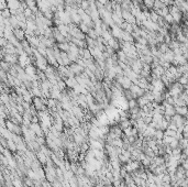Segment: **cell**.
<instances>
[{
	"label": "cell",
	"mask_w": 188,
	"mask_h": 187,
	"mask_svg": "<svg viewBox=\"0 0 188 187\" xmlns=\"http://www.w3.org/2000/svg\"><path fill=\"white\" fill-rule=\"evenodd\" d=\"M184 91V86L179 84V83H173L171 86H169V90L168 93L171 94L172 97H176V96H181Z\"/></svg>",
	"instance_id": "6da1fadb"
},
{
	"label": "cell",
	"mask_w": 188,
	"mask_h": 187,
	"mask_svg": "<svg viewBox=\"0 0 188 187\" xmlns=\"http://www.w3.org/2000/svg\"><path fill=\"white\" fill-rule=\"evenodd\" d=\"M116 80L118 81L121 86L123 87V89H124V90H126V89H130V87L133 85L132 80H131L130 78H128L125 75H118V76L116 77Z\"/></svg>",
	"instance_id": "7a4b0ae2"
},
{
	"label": "cell",
	"mask_w": 188,
	"mask_h": 187,
	"mask_svg": "<svg viewBox=\"0 0 188 187\" xmlns=\"http://www.w3.org/2000/svg\"><path fill=\"white\" fill-rule=\"evenodd\" d=\"M35 66L39 68V71H42V72H45L46 68L49 67V62H48V58L44 57V56H40L35 59Z\"/></svg>",
	"instance_id": "3957f363"
},
{
	"label": "cell",
	"mask_w": 188,
	"mask_h": 187,
	"mask_svg": "<svg viewBox=\"0 0 188 187\" xmlns=\"http://www.w3.org/2000/svg\"><path fill=\"white\" fill-rule=\"evenodd\" d=\"M6 128H7L10 132H12L13 134H18V136L22 132V129L20 128V126H19L18 123H14L13 121H11V120L6 121Z\"/></svg>",
	"instance_id": "277c9868"
},
{
	"label": "cell",
	"mask_w": 188,
	"mask_h": 187,
	"mask_svg": "<svg viewBox=\"0 0 188 187\" xmlns=\"http://www.w3.org/2000/svg\"><path fill=\"white\" fill-rule=\"evenodd\" d=\"M130 91L133 94V96H134V98L135 99H138L139 97H141V96H143L144 94H145V89H143V88H141L140 86H138V85H135V84H133L132 86L130 87Z\"/></svg>",
	"instance_id": "5b68a950"
},
{
	"label": "cell",
	"mask_w": 188,
	"mask_h": 187,
	"mask_svg": "<svg viewBox=\"0 0 188 187\" xmlns=\"http://www.w3.org/2000/svg\"><path fill=\"white\" fill-rule=\"evenodd\" d=\"M124 75L126 76V77H128V78H130L131 80H132L133 84H134V83H135V81H136V80L140 78L139 74H136V73L134 72V71H133V69L131 68V67H130V66H129L126 69H124Z\"/></svg>",
	"instance_id": "8992f818"
},
{
	"label": "cell",
	"mask_w": 188,
	"mask_h": 187,
	"mask_svg": "<svg viewBox=\"0 0 188 187\" xmlns=\"http://www.w3.org/2000/svg\"><path fill=\"white\" fill-rule=\"evenodd\" d=\"M2 61L7 62L9 64L14 65V64H18L19 62V55L18 54H6L5 57L2 58Z\"/></svg>",
	"instance_id": "52a82bcc"
},
{
	"label": "cell",
	"mask_w": 188,
	"mask_h": 187,
	"mask_svg": "<svg viewBox=\"0 0 188 187\" xmlns=\"http://www.w3.org/2000/svg\"><path fill=\"white\" fill-rule=\"evenodd\" d=\"M30 129L32 130L33 132H34L35 134H36V137H43V129H42V126L41 124H39V122H32L30 124Z\"/></svg>",
	"instance_id": "ba28073f"
},
{
	"label": "cell",
	"mask_w": 188,
	"mask_h": 187,
	"mask_svg": "<svg viewBox=\"0 0 188 187\" xmlns=\"http://www.w3.org/2000/svg\"><path fill=\"white\" fill-rule=\"evenodd\" d=\"M27 41L30 43V45H31L32 47H35V49H37V47L40 46V44H41L40 37H39V36H36V35L27 36Z\"/></svg>",
	"instance_id": "9c48e42d"
},
{
	"label": "cell",
	"mask_w": 188,
	"mask_h": 187,
	"mask_svg": "<svg viewBox=\"0 0 188 187\" xmlns=\"http://www.w3.org/2000/svg\"><path fill=\"white\" fill-rule=\"evenodd\" d=\"M111 33H112V36H113L114 39L121 41L122 35H123V30L121 29L119 25H114L113 28H111Z\"/></svg>",
	"instance_id": "30bf717a"
},
{
	"label": "cell",
	"mask_w": 188,
	"mask_h": 187,
	"mask_svg": "<svg viewBox=\"0 0 188 187\" xmlns=\"http://www.w3.org/2000/svg\"><path fill=\"white\" fill-rule=\"evenodd\" d=\"M70 67V69L72 72L75 74V76H78V75H80L82 73L85 71V68H84L83 66H80L79 64H77V63H72V64L68 66Z\"/></svg>",
	"instance_id": "8fae6325"
},
{
	"label": "cell",
	"mask_w": 188,
	"mask_h": 187,
	"mask_svg": "<svg viewBox=\"0 0 188 187\" xmlns=\"http://www.w3.org/2000/svg\"><path fill=\"white\" fill-rule=\"evenodd\" d=\"M54 39L57 43H64V42H68V40L63 35L62 33L58 31L57 28H54Z\"/></svg>",
	"instance_id": "7c38bea8"
},
{
	"label": "cell",
	"mask_w": 188,
	"mask_h": 187,
	"mask_svg": "<svg viewBox=\"0 0 188 187\" xmlns=\"http://www.w3.org/2000/svg\"><path fill=\"white\" fill-rule=\"evenodd\" d=\"M131 68H132L134 72L136 73V74H141L142 72V69H143V63L140 61L139 58L138 59H134V62H133V64L131 65Z\"/></svg>",
	"instance_id": "4fadbf2b"
},
{
	"label": "cell",
	"mask_w": 188,
	"mask_h": 187,
	"mask_svg": "<svg viewBox=\"0 0 188 187\" xmlns=\"http://www.w3.org/2000/svg\"><path fill=\"white\" fill-rule=\"evenodd\" d=\"M7 3L10 10H19L21 7V1L19 0H7Z\"/></svg>",
	"instance_id": "5bb4252c"
},
{
	"label": "cell",
	"mask_w": 188,
	"mask_h": 187,
	"mask_svg": "<svg viewBox=\"0 0 188 187\" xmlns=\"http://www.w3.org/2000/svg\"><path fill=\"white\" fill-rule=\"evenodd\" d=\"M139 167H140L139 162H138V161H134V162H129V163L126 164V166H125V170L129 173H132V172H135Z\"/></svg>",
	"instance_id": "9a60e30c"
},
{
	"label": "cell",
	"mask_w": 188,
	"mask_h": 187,
	"mask_svg": "<svg viewBox=\"0 0 188 187\" xmlns=\"http://www.w3.org/2000/svg\"><path fill=\"white\" fill-rule=\"evenodd\" d=\"M14 36L20 41V42H22V41H24V40H27V35H25V31L22 29H15L14 30Z\"/></svg>",
	"instance_id": "2e32d148"
},
{
	"label": "cell",
	"mask_w": 188,
	"mask_h": 187,
	"mask_svg": "<svg viewBox=\"0 0 188 187\" xmlns=\"http://www.w3.org/2000/svg\"><path fill=\"white\" fill-rule=\"evenodd\" d=\"M176 108V114L181 116V117H186L188 114V107L187 106H175Z\"/></svg>",
	"instance_id": "e0dca14e"
},
{
	"label": "cell",
	"mask_w": 188,
	"mask_h": 187,
	"mask_svg": "<svg viewBox=\"0 0 188 187\" xmlns=\"http://www.w3.org/2000/svg\"><path fill=\"white\" fill-rule=\"evenodd\" d=\"M108 45L109 46H111L113 50H116L117 52L119 51V49L121 47V45H120V41H118L117 39H114V37H112L110 39L109 41H108Z\"/></svg>",
	"instance_id": "ac0fdd59"
},
{
	"label": "cell",
	"mask_w": 188,
	"mask_h": 187,
	"mask_svg": "<svg viewBox=\"0 0 188 187\" xmlns=\"http://www.w3.org/2000/svg\"><path fill=\"white\" fill-rule=\"evenodd\" d=\"M136 101H138V106H139L141 109L143 108V107H145V106H147V105L150 104V100L146 98L144 95L141 96V97H139V98L136 99Z\"/></svg>",
	"instance_id": "d6986e66"
},
{
	"label": "cell",
	"mask_w": 188,
	"mask_h": 187,
	"mask_svg": "<svg viewBox=\"0 0 188 187\" xmlns=\"http://www.w3.org/2000/svg\"><path fill=\"white\" fill-rule=\"evenodd\" d=\"M139 59L143 63V64H153V56H150V55H140Z\"/></svg>",
	"instance_id": "ffe728a7"
},
{
	"label": "cell",
	"mask_w": 188,
	"mask_h": 187,
	"mask_svg": "<svg viewBox=\"0 0 188 187\" xmlns=\"http://www.w3.org/2000/svg\"><path fill=\"white\" fill-rule=\"evenodd\" d=\"M64 80H65L66 86L70 87V88H72V89L76 86L77 84H78V83H77V80H76V77H67V78H65Z\"/></svg>",
	"instance_id": "44dd1931"
},
{
	"label": "cell",
	"mask_w": 188,
	"mask_h": 187,
	"mask_svg": "<svg viewBox=\"0 0 188 187\" xmlns=\"http://www.w3.org/2000/svg\"><path fill=\"white\" fill-rule=\"evenodd\" d=\"M117 57H118V61H120V62H123V63H125V64L128 63V58L129 57L126 56V54H125L122 50H119L118 52H117Z\"/></svg>",
	"instance_id": "7402d4cb"
},
{
	"label": "cell",
	"mask_w": 188,
	"mask_h": 187,
	"mask_svg": "<svg viewBox=\"0 0 188 187\" xmlns=\"http://www.w3.org/2000/svg\"><path fill=\"white\" fill-rule=\"evenodd\" d=\"M121 41H125V42H132V43H134V37H133L132 33H129V32H126V31H123V35H122Z\"/></svg>",
	"instance_id": "603a6c76"
},
{
	"label": "cell",
	"mask_w": 188,
	"mask_h": 187,
	"mask_svg": "<svg viewBox=\"0 0 188 187\" xmlns=\"http://www.w3.org/2000/svg\"><path fill=\"white\" fill-rule=\"evenodd\" d=\"M57 47L60 49L63 52H68L70 47V42H64V43H58L57 44Z\"/></svg>",
	"instance_id": "cb8c5ba5"
},
{
	"label": "cell",
	"mask_w": 188,
	"mask_h": 187,
	"mask_svg": "<svg viewBox=\"0 0 188 187\" xmlns=\"http://www.w3.org/2000/svg\"><path fill=\"white\" fill-rule=\"evenodd\" d=\"M101 36L104 37V41H107V42H108L110 39H112V37H113L110 30H106V31H102V34H101Z\"/></svg>",
	"instance_id": "d4e9b609"
},
{
	"label": "cell",
	"mask_w": 188,
	"mask_h": 187,
	"mask_svg": "<svg viewBox=\"0 0 188 187\" xmlns=\"http://www.w3.org/2000/svg\"><path fill=\"white\" fill-rule=\"evenodd\" d=\"M166 6L160 1V0H155V2H154V7H153V10L155 11H157V10H161V9H163V8H165Z\"/></svg>",
	"instance_id": "484cf974"
},
{
	"label": "cell",
	"mask_w": 188,
	"mask_h": 187,
	"mask_svg": "<svg viewBox=\"0 0 188 187\" xmlns=\"http://www.w3.org/2000/svg\"><path fill=\"white\" fill-rule=\"evenodd\" d=\"M80 8L84 9L85 11H88L89 8H90V2L88 0H82L80 1Z\"/></svg>",
	"instance_id": "4316f807"
},
{
	"label": "cell",
	"mask_w": 188,
	"mask_h": 187,
	"mask_svg": "<svg viewBox=\"0 0 188 187\" xmlns=\"http://www.w3.org/2000/svg\"><path fill=\"white\" fill-rule=\"evenodd\" d=\"M11 66H12V65L9 64V63H7V62H5V61H2V62H1V69H2V71H5V72H7V73L10 72Z\"/></svg>",
	"instance_id": "83f0119b"
},
{
	"label": "cell",
	"mask_w": 188,
	"mask_h": 187,
	"mask_svg": "<svg viewBox=\"0 0 188 187\" xmlns=\"http://www.w3.org/2000/svg\"><path fill=\"white\" fill-rule=\"evenodd\" d=\"M164 136H165V132H163V130H161V129L156 130V131H155V134H154V137H155L156 140H162V139L164 138Z\"/></svg>",
	"instance_id": "f1b7e54d"
},
{
	"label": "cell",
	"mask_w": 188,
	"mask_h": 187,
	"mask_svg": "<svg viewBox=\"0 0 188 187\" xmlns=\"http://www.w3.org/2000/svg\"><path fill=\"white\" fill-rule=\"evenodd\" d=\"M86 42H87L88 47H95V46H96V43H97V40H94V39H91L89 36H87V37H86Z\"/></svg>",
	"instance_id": "f546056e"
},
{
	"label": "cell",
	"mask_w": 188,
	"mask_h": 187,
	"mask_svg": "<svg viewBox=\"0 0 188 187\" xmlns=\"http://www.w3.org/2000/svg\"><path fill=\"white\" fill-rule=\"evenodd\" d=\"M78 27H79V29L82 30L84 33H85V34H88V32H89V30H90V28H89V27H88L86 23H84V22H82V23H80Z\"/></svg>",
	"instance_id": "4dcf8cb0"
},
{
	"label": "cell",
	"mask_w": 188,
	"mask_h": 187,
	"mask_svg": "<svg viewBox=\"0 0 188 187\" xmlns=\"http://www.w3.org/2000/svg\"><path fill=\"white\" fill-rule=\"evenodd\" d=\"M160 17L161 15L155 11V10H152L151 11V20L153 22H156L157 23V21H159V19H160Z\"/></svg>",
	"instance_id": "1f68e13d"
},
{
	"label": "cell",
	"mask_w": 188,
	"mask_h": 187,
	"mask_svg": "<svg viewBox=\"0 0 188 187\" xmlns=\"http://www.w3.org/2000/svg\"><path fill=\"white\" fill-rule=\"evenodd\" d=\"M154 2H155V0H143V5L147 9H153Z\"/></svg>",
	"instance_id": "d6a6232c"
},
{
	"label": "cell",
	"mask_w": 188,
	"mask_h": 187,
	"mask_svg": "<svg viewBox=\"0 0 188 187\" xmlns=\"http://www.w3.org/2000/svg\"><path fill=\"white\" fill-rule=\"evenodd\" d=\"M87 36H89V37L94 39V40H97L98 37H99V35H98V33L96 32V30H95V29H90V30H89V32H88Z\"/></svg>",
	"instance_id": "836d02e7"
},
{
	"label": "cell",
	"mask_w": 188,
	"mask_h": 187,
	"mask_svg": "<svg viewBox=\"0 0 188 187\" xmlns=\"http://www.w3.org/2000/svg\"><path fill=\"white\" fill-rule=\"evenodd\" d=\"M1 15L3 17V18H6V19H10L11 18V11H10V9L7 8V9H5V10H2L1 11Z\"/></svg>",
	"instance_id": "e575fe53"
},
{
	"label": "cell",
	"mask_w": 188,
	"mask_h": 187,
	"mask_svg": "<svg viewBox=\"0 0 188 187\" xmlns=\"http://www.w3.org/2000/svg\"><path fill=\"white\" fill-rule=\"evenodd\" d=\"M23 15H25V18H27V19H30V18H32V17L34 15V12H33V11H32L30 8H27V9L24 10Z\"/></svg>",
	"instance_id": "d590c367"
},
{
	"label": "cell",
	"mask_w": 188,
	"mask_h": 187,
	"mask_svg": "<svg viewBox=\"0 0 188 187\" xmlns=\"http://www.w3.org/2000/svg\"><path fill=\"white\" fill-rule=\"evenodd\" d=\"M164 19H165V21L167 22V23H168V24H169V25H171V24H173V23H174V19H173V17H172V15H171V13H168V15H165V17H164Z\"/></svg>",
	"instance_id": "8d00e7d4"
},
{
	"label": "cell",
	"mask_w": 188,
	"mask_h": 187,
	"mask_svg": "<svg viewBox=\"0 0 188 187\" xmlns=\"http://www.w3.org/2000/svg\"><path fill=\"white\" fill-rule=\"evenodd\" d=\"M135 107H139L136 99H131V100H129V109H133V108H135Z\"/></svg>",
	"instance_id": "74e56055"
},
{
	"label": "cell",
	"mask_w": 188,
	"mask_h": 187,
	"mask_svg": "<svg viewBox=\"0 0 188 187\" xmlns=\"http://www.w3.org/2000/svg\"><path fill=\"white\" fill-rule=\"evenodd\" d=\"M12 185H13V187H22V183H21V180L19 178H15L12 182Z\"/></svg>",
	"instance_id": "f35d334b"
},
{
	"label": "cell",
	"mask_w": 188,
	"mask_h": 187,
	"mask_svg": "<svg viewBox=\"0 0 188 187\" xmlns=\"http://www.w3.org/2000/svg\"><path fill=\"white\" fill-rule=\"evenodd\" d=\"M9 43V41H8L6 37H1V40H0V44H1V47H5L7 44Z\"/></svg>",
	"instance_id": "ab89813d"
},
{
	"label": "cell",
	"mask_w": 188,
	"mask_h": 187,
	"mask_svg": "<svg viewBox=\"0 0 188 187\" xmlns=\"http://www.w3.org/2000/svg\"><path fill=\"white\" fill-rule=\"evenodd\" d=\"M97 1H99V2L101 3V5H104V6H106V5H107V3H108V2L110 1V0H97Z\"/></svg>",
	"instance_id": "60d3db41"
},
{
	"label": "cell",
	"mask_w": 188,
	"mask_h": 187,
	"mask_svg": "<svg viewBox=\"0 0 188 187\" xmlns=\"http://www.w3.org/2000/svg\"><path fill=\"white\" fill-rule=\"evenodd\" d=\"M184 132H186V133H188V123L184 127Z\"/></svg>",
	"instance_id": "b9f144b4"
},
{
	"label": "cell",
	"mask_w": 188,
	"mask_h": 187,
	"mask_svg": "<svg viewBox=\"0 0 188 187\" xmlns=\"http://www.w3.org/2000/svg\"><path fill=\"white\" fill-rule=\"evenodd\" d=\"M149 187H159L156 184H154V183H151V184H149Z\"/></svg>",
	"instance_id": "7bdbcfd3"
},
{
	"label": "cell",
	"mask_w": 188,
	"mask_h": 187,
	"mask_svg": "<svg viewBox=\"0 0 188 187\" xmlns=\"http://www.w3.org/2000/svg\"><path fill=\"white\" fill-rule=\"evenodd\" d=\"M187 121H188V120H187ZM187 123H188V122H187Z\"/></svg>",
	"instance_id": "ee69618b"
}]
</instances>
